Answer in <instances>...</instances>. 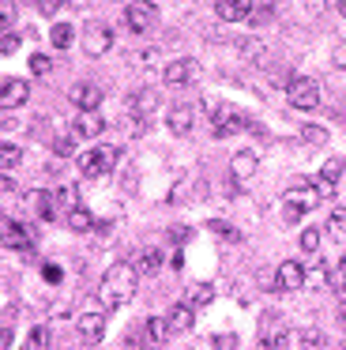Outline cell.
<instances>
[{
	"instance_id": "cell-1",
	"label": "cell",
	"mask_w": 346,
	"mask_h": 350,
	"mask_svg": "<svg viewBox=\"0 0 346 350\" xmlns=\"http://www.w3.org/2000/svg\"><path fill=\"white\" fill-rule=\"evenodd\" d=\"M135 275L139 271H135L132 264H113L109 271L102 275V282H98V305H102L105 312L128 305L135 297Z\"/></svg>"
},
{
	"instance_id": "cell-2",
	"label": "cell",
	"mask_w": 346,
	"mask_h": 350,
	"mask_svg": "<svg viewBox=\"0 0 346 350\" xmlns=\"http://www.w3.org/2000/svg\"><path fill=\"white\" fill-rule=\"evenodd\" d=\"M316 204H320V189H316L312 181H293L290 189H286V200H282V219L301 222L305 211H316Z\"/></svg>"
},
{
	"instance_id": "cell-3",
	"label": "cell",
	"mask_w": 346,
	"mask_h": 350,
	"mask_svg": "<svg viewBox=\"0 0 346 350\" xmlns=\"http://www.w3.org/2000/svg\"><path fill=\"white\" fill-rule=\"evenodd\" d=\"M0 245L12 249V252H19V256H34L38 234L27 226V222H19V219H0Z\"/></svg>"
},
{
	"instance_id": "cell-4",
	"label": "cell",
	"mask_w": 346,
	"mask_h": 350,
	"mask_svg": "<svg viewBox=\"0 0 346 350\" xmlns=\"http://www.w3.org/2000/svg\"><path fill=\"white\" fill-rule=\"evenodd\" d=\"M248 117H245V109H237V106H218L215 109V117H211V132H215L218 139H230V136H237L241 129H248Z\"/></svg>"
},
{
	"instance_id": "cell-5",
	"label": "cell",
	"mask_w": 346,
	"mask_h": 350,
	"mask_svg": "<svg viewBox=\"0 0 346 350\" xmlns=\"http://www.w3.org/2000/svg\"><path fill=\"white\" fill-rule=\"evenodd\" d=\"M286 98H290L293 109H316L320 106V87L308 76H293L290 83H286Z\"/></svg>"
},
{
	"instance_id": "cell-6",
	"label": "cell",
	"mask_w": 346,
	"mask_h": 350,
	"mask_svg": "<svg viewBox=\"0 0 346 350\" xmlns=\"http://www.w3.org/2000/svg\"><path fill=\"white\" fill-rule=\"evenodd\" d=\"M117 159H120V151L117 147H94V151H87V154H79V174L83 177H102L105 170H113L117 166Z\"/></svg>"
},
{
	"instance_id": "cell-7",
	"label": "cell",
	"mask_w": 346,
	"mask_h": 350,
	"mask_svg": "<svg viewBox=\"0 0 346 350\" xmlns=\"http://www.w3.org/2000/svg\"><path fill=\"white\" fill-rule=\"evenodd\" d=\"M155 23H158V8L150 4V0H135V4L124 8V27L132 34H147Z\"/></svg>"
},
{
	"instance_id": "cell-8",
	"label": "cell",
	"mask_w": 346,
	"mask_h": 350,
	"mask_svg": "<svg viewBox=\"0 0 346 350\" xmlns=\"http://www.w3.org/2000/svg\"><path fill=\"white\" fill-rule=\"evenodd\" d=\"M305 286V267L297 264V260H282V264L275 267V290L278 294H293V290Z\"/></svg>"
},
{
	"instance_id": "cell-9",
	"label": "cell",
	"mask_w": 346,
	"mask_h": 350,
	"mask_svg": "<svg viewBox=\"0 0 346 350\" xmlns=\"http://www.w3.org/2000/svg\"><path fill=\"white\" fill-rule=\"evenodd\" d=\"M113 46V31L105 23H87V31H83V49H87L90 57H102L105 49Z\"/></svg>"
},
{
	"instance_id": "cell-10",
	"label": "cell",
	"mask_w": 346,
	"mask_h": 350,
	"mask_svg": "<svg viewBox=\"0 0 346 350\" xmlns=\"http://www.w3.org/2000/svg\"><path fill=\"white\" fill-rule=\"evenodd\" d=\"M102 129H105L102 109H79V113H75V136L79 139H98Z\"/></svg>"
},
{
	"instance_id": "cell-11",
	"label": "cell",
	"mask_w": 346,
	"mask_h": 350,
	"mask_svg": "<svg viewBox=\"0 0 346 350\" xmlns=\"http://www.w3.org/2000/svg\"><path fill=\"white\" fill-rule=\"evenodd\" d=\"M165 124H170L173 136H188L196 129V109L192 106H170L165 109Z\"/></svg>"
},
{
	"instance_id": "cell-12",
	"label": "cell",
	"mask_w": 346,
	"mask_h": 350,
	"mask_svg": "<svg viewBox=\"0 0 346 350\" xmlns=\"http://www.w3.org/2000/svg\"><path fill=\"white\" fill-rule=\"evenodd\" d=\"M27 98H30L27 79H4V83H0V106L4 109H19Z\"/></svg>"
},
{
	"instance_id": "cell-13",
	"label": "cell",
	"mask_w": 346,
	"mask_h": 350,
	"mask_svg": "<svg viewBox=\"0 0 346 350\" xmlns=\"http://www.w3.org/2000/svg\"><path fill=\"white\" fill-rule=\"evenodd\" d=\"M192 79H196V61L181 57V61H170V64H165V83H170V87H188Z\"/></svg>"
},
{
	"instance_id": "cell-14",
	"label": "cell",
	"mask_w": 346,
	"mask_h": 350,
	"mask_svg": "<svg viewBox=\"0 0 346 350\" xmlns=\"http://www.w3.org/2000/svg\"><path fill=\"white\" fill-rule=\"evenodd\" d=\"M215 16L222 19V23L248 19V16H252V0H218V4H215Z\"/></svg>"
},
{
	"instance_id": "cell-15",
	"label": "cell",
	"mask_w": 346,
	"mask_h": 350,
	"mask_svg": "<svg viewBox=\"0 0 346 350\" xmlns=\"http://www.w3.org/2000/svg\"><path fill=\"white\" fill-rule=\"evenodd\" d=\"M75 327H79V335H83L87 342L105 339V317H102V312H83V317L75 320Z\"/></svg>"
},
{
	"instance_id": "cell-16",
	"label": "cell",
	"mask_w": 346,
	"mask_h": 350,
	"mask_svg": "<svg viewBox=\"0 0 346 350\" xmlns=\"http://www.w3.org/2000/svg\"><path fill=\"white\" fill-rule=\"evenodd\" d=\"M53 200H57L53 192H38V189L27 192V207H30V211H34L42 222H53V215H57V204H53Z\"/></svg>"
},
{
	"instance_id": "cell-17",
	"label": "cell",
	"mask_w": 346,
	"mask_h": 350,
	"mask_svg": "<svg viewBox=\"0 0 346 350\" xmlns=\"http://www.w3.org/2000/svg\"><path fill=\"white\" fill-rule=\"evenodd\" d=\"M252 174H256V154H252V151H237V154H233V162H230L233 185H245Z\"/></svg>"
},
{
	"instance_id": "cell-18",
	"label": "cell",
	"mask_w": 346,
	"mask_h": 350,
	"mask_svg": "<svg viewBox=\"0 0 346 350\" xmlns=\"http://www.w3.org/2000/svg\"><path fill=\"white\" fill-rule=\"evenodd\" d=\"M338 177H343V159H328V162H323V170H320V185H316V189H320V200L335 192Z\"/></svg>"
},
{
	"instance_id": "cell-19",
	"label": "cell",
	"mask_w": 346,
	"mask_h": 350,
	"mask_svg": "<svg viewBox=\"0 0 346 350\" xmlns=\"http://www.w3.org/2000/svg\"><path fill=\"white\" fill-rule=\"evenodd\" d=\"M72 102H75V109H102V91L94 83H83L72 91Z\"/></svg>"
},
{
	"instance_id": "cell-20",
	"label": "cell",
	"mask_w": 346,
	"mask_h": 350,
	"mask_svg": "<svg viewBox=\"0 0 346 350\" xmlns=\"http://www.w3.org/2000/svg\"><path fill=\"white\" fill-rule=\"evenodd\" d=\"M165 324H170V332H188V327L196 324V309H188L185 301H181V305H173V309H170V317H165Z\"/></svg>"
},
{
	"instance_id": "cell-21",
	"label": "cell",
	"mask_w": 346,
	"mask_h": 350,
	"mask_svg": "<svg viewBox=\"0 0 346 350\" xmlns=\"http://www.w3.org/2000/svg\"><path fill=\"white\" fill-rule=\"evenodd\" d=\"M211 301H215V286H211V282H196V286H188V294H185L188 309H203V305H211Z\"/></svg>"
},
{
	"instance_id": "cell-22",
	"label": "cell",
	"mask_w": 346,
	"mask_h": 350,
	"mask_svg": "<svg viewBox=\"0 0 346 350\" xmlns=\"http://www.w3.org/2000/svg\"><path fill=\"white\" fill-rule=\"evenodd\" d=\"M68 230H75V234H87V230H94V215H90L83 204L68 207Z\"/></svg>"
},
{
	"instance_id": "cell-23",
	"label": "cell",
	"mask_w": 346,
	"mask_h": 350,
	"mask_svg": "<svg viewBox=\"0 0 346 350\" xmlns=\"http://www.w3.org/2000/svg\"><path fill=\"white\" fill-rule=\"evenodd\" d=\"M162 249H143L139 252V260H135V271H143V275H155V271H162Z\"/></svg>"
},
{
	"instance_id": "cell-24",
	"label": "cell",
	"mask_w": 346,
	"mask_h": 350,
	"mask_svg": "<svg viewBox=\"0 0 346 350\" xmlns=\"http://www.w3.org/2000/svg\"><path fill=\"white\" fill-rule=\"evenodd\" d=\"M297 350H328V339H323V332H316V327H305V332L297 335Z\"/></svg>"
},
{
	"instance_id": "cell-25",
	"label": "cell",
	"mask_w": 346,
	"mask_h": 350,
	"mask_svg": "<svg viewBox=\"0 0 346 350\" xmlns=\"http://www.w3.org/2000/svg\"><path fill=\"white\" fill-rule=\"evenodd\" d=\"M72 38H75L72 23H53V31H49V42H53L57 49H68V46H72Z\"/></svg>"
},
{
	"instance_id": "cell-26",
	"label": "cell",
	"mask_w": 346,
	"mask_h": 350,
	"mask_svg": "<svg viewBox=\"0 0 346 350\" xmlns=\"http://www.w3.org/2000/svg\"><path fill=\"white\" fill-rule=\"evenodd\" d=\"M165 335H170V324H165L162 317H147V339L155 342V347H162Z\"/></svg>"
},
{
	"instance_id": "cell-27",
	"label": "cell",
	"mask_w": 346,
	"mask_h": 350,
	"mask_svg": "<svg viewBox=\"0 0 346 350\" xmlns=\"http://www.w3.org/2000/svg\"><path fill=\"white\" fill-rule=\"evenodd\" d=\"M328 230H331V237H335V241H346V207H335V211H331Z\"/></svg>"
},
{
	"instance_id": "cell-28",
	"label": "cell",
	"mask_w": 346,
	"mask_h": 350,
	"mask_svg": "<svg viewBox=\"0 0 346 350\" xmlns=\"http://www.w3.org/2000/svg\"><path fill=\"white\" fill-rule=\"evenodd\" d=\"M23 162V151L15 144H0V170H15Z\"/></svg>"
},
{
	"instance_id": "cell-29",
	"label": "cell",
	"mask_w": 346,
	"mask_h": 350,
	"mask_svg": "<svg viewBox=\"0 0 346 350\" xmlns=\"http://www.w3.org/2000/svg\"><path fill=\"white\" fill-rule=\"evenodd\" d=\"M23 350H49V332H45V327H34Z\"/></svg>"
},
{
	"instance_id": "cell-30",
	"label": "cell",
	"mask_w": 346,
	"mask_h": 350,
	"mask_svg": "<svg viewBox=\"0 0 346 350\" xmlns=\"http://www.w3.org/2000/svg\"><path fill=\"white\" fill-rule=\"evenodd\" d=\"M301 139H305V144H328V129H320V124H305V129H301Z\"/></svg>"
},
{
	"instance_id": "cell-31",
	"label": "cell",
	"mask_w": 346,
	"mask_h": 350,
	"mask_svg": "<svg viewBox=\"0 0 346 350\" xmlns=\"http://www.w3.org/2000/svg\"><path fill=\"white\" fill-rule=\"evenodd\" d=\"M301 249H305V252H316V249H320V230H316V226L301 230Z\"/></svg>"
},
{
	"instance_id": "cell-32",
	"label": "cell",
	"mask_w": 346,
	"mask_h": 350,
	"mask_svg": "<svg viewBox=\"0 0 346 350\" xmlns=\"http://www.w3.org/2000/svg\"><path fill=\"white\" fill-rule=\"evenodd\" d=\"M241 53H245V61H263V42H256V38L241 42Z\"/></svg>"
},
{
	"instance_id": "cell-33",
	"label": "cell",
	"mask_w": 346,
	"mask_h": 350,
	"mask_svg": "<svg viewBox=\"0 0 346 350\" xmlns=\"http://www.w3.org/2000/svg\"><path fill=\"white\" fill-rule=\"evenodd\" d=\"M30 72H34V76H49V72H53V61H49L45 53H34V57H30Z\"/></svg>"
},
{
	"instance_id": "cell-34",
	"label": "cell",
	"mask_w": 346,
	"mask_h": 350,
	"mask_svg": "<svg viewBox=\"0 0 346 350\" xmlns=\"http://www.w3.org/2000/svg\"><path fill=\"white\" fill-rule=\"evenodd\" d=\"M331 286H335L338 294H346V256L338 260V267H335V271H331Z\"/></svg>"
},
{
	"instance_id": "cell-35",
	"label": "cell",
	"mask_w": 346,
	"mask_h": 350,
	"mask_svg": "<svg viewBox=\"0 0 346 350\" xmlns=\"http://www.w3.org/2000/svg\"><path fill=\"white\" fill-rule=\"evenodd\" d=\"M207 230H211V234H218V237H226V241H237V237H241L237 230H233V226H226V222H211Z\"/></svg>"
},
{
	"instance_id": "cell-36",
	"label": "cell",
	"mask_w": 346,
	"mask_h": 350,
	"mask_svg": "<svg viewBox=\"0 0 346 350\" xmlns=\"http://www.w3.org/2000/svg\"><path fill=\"white\" fill-rule=\"evenodd\" d=\"M155 102H158V98H155V91H143L139 98H132V106L139 109V113H150V106H155Z\"/></svg>"
},
{
	"instance_id": "cell-37",
	"label": "cell",
	"mask_w": 346,
	"mask_h": 350,
	"mask_svg": "<svg viewBox=\"0 0 346 350\" xmlns=\"http://www.w3.org/2000/svg\"><path fill=\"white\" fill-rule=\"evenodd\" d=\"M19 46H23V42H19V34H4V38H0V53H4V57H12Z\"/></svg>"
},
{
	"instance_id": "cell-38",
	"label": "cell",
	"mask_w": 346,
	"mask_h": 350,
	"mask_svg": "<svg viewBox=\"0 0 346 350\" xmlns=\"http://www.w3.org/2000/svg\"><path fill=\"white\" fill-rule=\"evenodd\" d=\"M53 151L64 154V159H68V154H75V144H72L68 136H57V139H53Z\"/></svg>"
},
{
	"instance_id": "cell-39",
	"label": "cell",
	"mask_w": 346,
	"mask_h": 350,
	"mask_svg": "<svg viewBox=\"0 0 346 350\" xmlns=\"http://www.w3.org/2000/svg\"><path fill=\"white\" fill-rule=\"evenodd\" d=\"M248 19H252V23H271V4H260Z\"/></svg>"
},
{
	"instance_id": "cell-40",
	"label": "cell",
	"mask_w": 346,
	"mask_h": 350,
	"mask_svg": "<svg viewBox=\"0 0 346 350\" xmlns=\"http://www.w3.org/2000/svg\"><path fill=\"white\" fill-rule=\"evenodd\" d=\"M12 342H15V332L12 327H0V350H12Z\"/></svg>"
},
{
	"instance_id": "cell-41",
	"label": "cell",
	"mask_w": 346,
	"mask_h": 350,
	"mask_svg": "<svg viewBox=\"0 0 346 350\" xmlns=\"http://www.w3.org/2000/svg\"><path fill=\"white\" fill-rule=\"evenodd\" d=\"M8 27H12V8H8V4H0V31L8 34Z\"/></svg>"
},
{
	"instance_id": "cell-42",
	"label": "cell",
	"mask_w": 346,
	"mask_h": 350,
	"mask_svg": "<svg viewBox=\"0 0 346 350\" xmlns=\"http://www.w3.org/2000/svg\"><path fill=\"white\" fill-rule=\"evenodd\" d=\"M42 275H45L49 282H60V267H57V264H45V267H42Z\"/></svg>"
},
{
	"instance_id": "cell-43",
	"label": "cell",
	"mask_w": 346,
	"mask_h": 350,
	"mask_svg": "<svg viewBox=\"0 0 346 350\" xmlns=\"http://www.w3.org/2000/svg\"><path fill=\"white\" fill-rule=\"evenodd\" d=\"M215 347L218 350H233V347H237V339H233V335H222V339H215Z\"/></svg>"
},
{
	"instance_id": "cell-44",
	"label": "cell",
	"mask_w": 346,
	"mask_h": 350,
	"mask_svg": "<svg viewBox=\"0 0 346 350\" xmlns=\"http://www.w3.org/2000/svg\"><path fill=\"white\" fill-rule=\"evenodd\" d=\"M38 8H42V12H57L60 0H38Z\"/></svg>"
},
{
	"instance_id": "cell-45",
	"label": "cell",
	"mask_w": 346,
	"mask_h": 350,
	"mask_svg": "<svg viewBox=\"0 0 346 350\" xmlns=\"http://www.w3.org/2000/svg\"><path fill=\"white\" fill-rule=\"evenodd\" d=\"M12 189H15V181L8 174H0V192H12Z\"/></svg>"
},
{
	"instance_id": "cell-46",
	"label": "cell",
	"mask_w": 346,
	"mask_h": 350,
	"mask_svg": "<svg viewBox=\"0 0 346 350\" xmlns=\"http://www.w3.org/2000/svg\"><path fill=\"white\" fill-rule=\"evenodd\" d=\"M252 4H275V0H252Z\"/></svg>"
},
{
	"instance_id": "cell-47",
	"label": "cell",
	"mask_w": 346,
	"mask_h": 350,
	"mask_svg": "<svg viewBox=\"0 0 346 350\" xmlns=\"http://www.w3.org/2000/svg\"><path fill=\"white\" fill-rule=\"evenodd\" d=\"M343 332H346V312H343Z\"/></svg>"
},
{
	"instance_id": "cell-48",
	"label": "cell",
	"mask_w": 346,
	"mask_h": 350,
	"mask_svg": "<svg viewBox=\"0 0 346 350\" xmlns=\"http://www.w3.org/2000/svg\"><path fill=\"white\" fill-rule=\"evenodd\" d=\"M0 219H4V215H0Z\"/></svg>"
},
{
	"instance_id": "cell-49",
	"label": "cell",
	"mask_w": 346,
	"mask_h": 350,
	"mask_svg": "<svg viewBox=\"0 0 346 350\" xmlns=\"http://www.w3.org/2000/svg\"><path fill=\"white\" fill-rule=\"evenodd\" d=\"M343 350H346V347H343Z\"/></svg>"
}]
</instances>
